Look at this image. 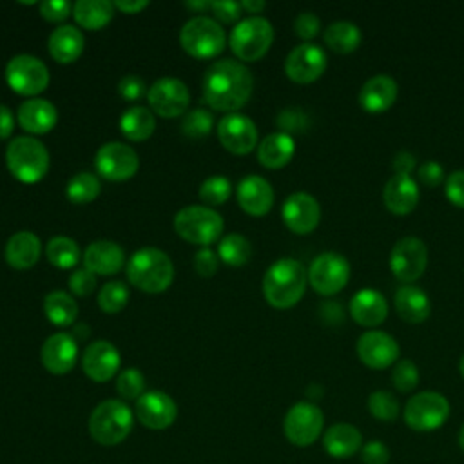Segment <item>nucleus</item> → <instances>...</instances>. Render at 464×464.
<instances>
[{"label": "nucleus", "mask_w": 464, "mask_h": 464, "mask_svg": "<svg viewBox=\"0 0 464 464\" xmlns=\"http://www.w3.org/2000/svg\"><path fill=\"white\" fill-rule=\"evenodd\" d=\"M125 272L130 285L147 294H161L174 281V265L170 257L156 246L136 250L127 261Z\"/></svg>", "instance_id": "obj_3"}, {"label": "nucleus", "mask_w": 464, "mask_h": 464, "mask_svg": "<svg viewBox=\"0 0 464 464\" xmlns=\"http://www.w3.org/2000/svg\"><path fill=\"white\" fill-rule=\"evenodd\" d=\"M239 4H241V9H245L252 16H257V13H261L266 7V4L261 2V0H243Z\"/></svg>", "instance_id": "obj_59"}, {"label": "nucleus", "mask_w": 464, "mask_h": 464, "mask_svg": "<svg viewBox=\"0 0 464 464\" xmlns=\"http://www.w3.org/2000/svg\"><path fill=\"white\" fill-rule=\"evenodd\" d=\"M218 256H219V261L230 266H243L248 263L252 256V245L243 234L232 232L219 239Z\"/></svg>", "instance_id": "obj_39"}, {"label": "nucleus", "mask_w": 464, "mask_h": 464, "mask_svg": "<svg viewBox=\"0 0 464 464\" xmlns=\"http://www.w3.org/2000/svg\"><path fill=\"white\" fill-rule=\"evenodd\" d=\"M147 102L154 114L161 118H178L187 112L190 103L188 87L172 76L156 80L147 91Z\"/></svg>", "instance_id": "obj_15"}, {"label": "nucleus", "mask_w": 464, "mask_h": 464, "mask_svg": "<svg viewBox=\"0 0 464 464\" xmlns=\"http://www.w3.org/2000/svg\"><path fill=\"white\" fill-rule=\"evenodd\" d=\"M72 13V5L67 0H45L40 4V14L47 22H63Z\"/></svg>", "instance_id": "obj_52"}, {"label": "nucleus", "mask_w": 464, "mask_h": 464, "mask_svg": "<svg viewBox=\"0 0 464 464\" xmlns=\"http://www.w3.org/2000/svg\"><path fill=\"white\" fill-rule=\"evenodd\" d=\"M324 44L337 54H348L352 51H355L361 44V29L348 22V20H339L330 24L324 29Z\"/></svg>", "instance_id": "obj_37"}, {"label": "nucleus", "mask_w": 464, "mask_h": 464, "mask_svg": "<svg viewBox=\"0 0 464 464\" xmlns=\"http://www.w3.org/2000/svg\"><path fill=\"white\" fill-rule=\"evenodd\" d=\"M44 312L54 326H69L78 317V304L65 290H53L44 299Z\"/></svg>", "instance_id": "obj_36"}, {"label": "nucleus", "mask_w": 464, "mask_h": 464, "mask_svg": "<svg viewBox=\"0 0 464 464\" xmlns=\"http://www.w3.org/2000/svg\"><path fill=\"white\" fill-rule=\"evenodd\" d=\"M47 65L33 54H16L5 65L7 85L22 96H36L49 85Z\"/></svg>", "instance_id": "obj_9"}, {"label": "nucleus", "mask_w": 464, "mask_h": 464, "mask_svg": "<svg viewBox=\"0 0 464 464\" xmlns=\"http://www.w3.org/2000/svg\"><path fill=\"white\" fill-rule=\"evenodd\" d=\"M156 129L154 112L143 105H132L120 116V130L130 141H145Z\"/></svg>", "instance_id": "obj_34"}, {"label": "nucleus", "mask_w": 464, "mask_h": 464, "mask_svg": "<svg viewBox=\"0 0 464 464\" xmlns=\"http://www.w3.org/2000/svg\"><path fill=\"white\" fill-rule=\"evenodd\" d=\"M357 355L368 368L384 370L397 361L399 344L390 334L370 330L357 339Z\"/></svg>", "instance_id": "obj_19"}, {"label": "nucleus", "mask_w": 464, "mask_h": 464, "mask_svg": "<svg viewBox=\"0 0 464 464\" xmlns=\"http://www.w3.org/2000/svg\"><path fill=\"white\" fill-rule=\"evenodd\" d=\"M214 118L207 109L187 111L181 118V132L188 138H203L212 130Z\"/></svg>", "instance_id": "obj_43"}, {"label": "nucleus", "mask_w": 464, "mask_h": 464, "mask_svg": "<svg viewBox=\"0 0 464 464\" xmlns=\"http://www.w3.org/2000/svg\"><path fill=\"white\" fill-rule=\"evenodd\" d=\"M350 315L361 326H379L388 315V301L375 288H362L350 299Z\"/></svg>", "instance_id": "obj_27"}, {"label": "nucleus", "mask_w": 464, "mask_h": 464, "mask_svg": "<svg viewBox=\"0 0 464 464\" xmlns=\"http://www.w3.org/2000/svg\"><path fill=\"white\" fill-rule=\"evenodd\" d=\"M426 265L428 248L424 241L415 236L401 237L390 252V270L404 285L417 281L424 274Z\"/></svg>", "instance_id": "obj_13"}, {"label": "nucleus", "mask_w": 464, "mask_h": 464, "mask_svg": "<svg viewBox=\"0 0 464 464\" xmlns=\"http://www.w3.org/2000/svg\"><path fill=\"white\" fill-rule=\"evenodd\" d=\"M324 417L319 406L301 401L295 402L285 415L283 430L286 439L299 448L314 444L323 431Z\"/></svg>", "instance_id": "obj_12"}, {"label": "nucleus", "mask_w": 464, "mask_h": 464, "mask_svg": "<svg viewBox=\"0 0 464 464\" xmlns=\"http://www.w3.org/2000/svg\"><path fill=\"white\" fill-rule=\"evenodd\" d=\"M100 190H102V183H100L98 176L92 174V172L74 174L67 181V187H65V194H67L69 201L76 203V205L91 203L92 199L98 198Z\"/></svg>", "instance_id": "obj_40"}, {"label": "nucleus", "mask_w": 464, "mask_h": 464, "mask_svg": "<svg viewBox=\"0 0 464 464\" xmlns=\"http://www.w3.org/2000/svg\"><path fill=\"white\" fill-rule=\"evenodd\" d=\"M370 413L384 422L395 420L399 415V401L386 390H377L368 397Z\"/></svg>", "instance_id": "obj_44"}, {"label": "nucleus", "mask_w": 464, "mask_h": 464, "mask_svg": "<svg viewBox=\"0 0 464 464\" xmlns=\"http://www.w3.org/2000/svg\"><path fill=\"white\" fill-rule=\"evenodd\" d=\"M116 390L120 397L138 401L145 393V377L136 368H125L116 379Z\"/></svg>", "instance_id": "obj_45"}, {"label": "nucleus", "mask_w": 464, "mask_h": 464, "mask_svg": "<svg viewBox=\"0 0 464 464\" xmlns=\"http://www.w3.org/2000/svg\"><path fill=\"white\" fill-rule=\"evenodd\" d=\"M361 460L364 464H388L390 450L381 440H370L361 448Z\"/></svg>", "instance_id": "obj_53"}, {"label": "nucleus", "mask_w": 464, "mask_h": 464, "mask_svg": "<svg viewBox=\"0 0 464 464\" xmlns=\"http://www.w3.org/2000/svg\"><path fill=\"white\" fill-rule=\"evenodd\" d=\"M16 120L29 134H45L54 129L58 121L56 107L45 98H29L20 103Z\"/></svg>", "instance_id": "obj_25"}, {"label": "nucleus", "mask_w": 464, "mask_h": 464, "mask_svg": "<svg viewBox=\"0 0 464 464\" xmlns=\"http://www.w3.org/2000/svg\"><path fill=\"white\" fill-rule=\"evenodd\" d=\"M94 288H96V274H92V272L87 270L85 266L74 270V272L69 276V290H71L74 295L87 297V295H91V294L94 292Z\"/></svg>", "instance_id": "obj_47"}, {"label": "nucleus", "mask_w": 464, "mask_h": 464, "mask_svg": "<svg viewBox=\"0 0 464 464\" xmlns=\"http://www.w3.org/2000/svg\"><path fill=\"white\" fill-rule=\"evenodd\" d=\"M174 230L181 239L192 245L208 246L221 237L223 218L207 205H188L176 212Z\"/></svg>", "instance_id": "obj_6"}, {"label": "nucleus", "mask_w": 464, "mask_h": 464, "mask_svg": "<svg viewBox=\"0 0 464 464\" xmlns=\"http://www.w3.org/2000/svg\"><path fill=\"white\" fill-rule=\"evenodd\" d=\"M459 446H460V450L464 451V426H462L460 431H459Z\"/></svg>", "instance_id": "obj_61"}, {"label": "nucleus", "mask_w": 464, "mask_h": 464, "mask_svg": "<svg viewBox=\"0 0 464 464\" xmlns=\"http://www.w3.org/2000/svg\"><path fill=\"white\" fill-rule=\"evenodd\" d=\"M230 194H232L230 179L225 176H219V174L208 176L199 185V199L203 203H207V207L223 205L230 198Z\"/></svg>", "instance_id": "obj_42"}, {"label": "nucleus", "mask_w": 464, "mask_h": 464, "mask_svg": "<svg viewBox=\"0 0 464 464\" xmlns=\"http://www.w3.org/2000/svg\"><path fill=\"white\" fill-rule=\"evenodd\" d=\"M210 9L214 13V16L225 24H232L237 22L241 16V4L239 2H232V0H219V2H210Z\"/></svg>", "instance_id": "obj_54"}, {"label": "nucleus", "mask_w": 464, "mask_h": 464, "mask_svg": "<svg viewBox=\"0 0 464 464\" xmlns=\"http://www.w3.org/2000/svg\"><path fill=\"white\" fill-rule=\"evenodd\" d=\"M459 370H460V375L464 377V355L460 357V362H459Z\"/></svg>", "instance_id": "obj_62"}, {"label": "nucleus", "mask_w": 464, "mask_h": 464, "mask_svg": "<svg viewBox=\"0 0 464 464\" xmlns=\"http://www.w3.org/2000/svg\"><path fill=\"white\" fill-rule=\"evenodd\" d=\"M121 355L109 341H94L82 353L83 373L94 382H107L120 370Z\"/></svg>", "instance_id": "obj_20"}, {"label": "nucleus", "mask_w": 464, "mask_h": 464, "mask_svg": "<svg viewBox=\"0 0 464 464\" xmlns=\"http://www.w3.org/2000/svg\"><path fill=\"white\" fill-rule=\"evenodd\" d=\"M419 198H420L419 185L411 176L395 174L386 181L382 190V199L386 208L397 216L410 214L417 207Z\"/></svg>", "instance_id": "obj_26"}, {"label": "nucleus", "mask_w": 464, "mask_h": 464, "mask_svg": "<svg viewBox=\"0 0 464 464\" xmlns=\"http://www.w3.org/2000/svg\"><path fill=\"white\" fill-rule=\"evenodd\" d=\"M272 42L274 27L263 16H248L239 20L228 36L230 49L241 62H256L263 58Z\"/></svg>", "instance_id": "obj_8"}, {"label": "nucleus", "mask_w": 464, "mask_h": 464, "mask_svg": "<svg viewBox=\"0 0 464 464\" xmlns=\"http://www.w3.org/2000/svg\"><path fill=\"white\" fill-rule=\"evenodd\" d=\"M219 256L210 246H201L194 254V270L201 277H212L218 272Z\"/></svg>", "instance_id": "obj_49"}, {"label": "nucleus", "mask_w": 464, "mask_h": 464, "mask_svg": "<svg viewBox=\"0 0 464 464\" xmlns=\"http://www.w3.org/2000/svg\"><path fill=\"white\" fill-rule=\"evenodd\" d=\"M147 85L145 82L136 76V74H127L118 82V92L121 98H125L127 102H136L140 100L143 94H147Z\"/></svg>", "instance_id": "obj_50"}, {"label": "nucleus", "mask_w": 464, "mask_h": 464, "mask_svg": "<svg viewBox=\"0 0 464 464\" xmlns=\"http://www.w3.org/2000/svg\"><path fill=\"white\" fill-rule=\"evenodd\" d=\"M49 150L33 136H18L5 149V165L22 183H36L49 170Z\"/></svg>", "instance_id": "obj_4"}, {"label": "nucleus", "mask_w": 464, "mask_h": 464, "mask_svg": "<svg viewBox=\"0 0 464 464\" xmlns=\"http://www.w3.org/2000/svg\"><path fill=\"white\" fill-rule=\"evenodd\" d=\"M179 44L187 54L207 60L221 54L227 44L225 29L210 16H192L179 31Z\"/></svg>", "instance_id": "obj_7"}, {"label": "nucleus", "mask_w": 464, "mask_h": 464, "mask_svg": "<svg viewBox=\"0 0 464 464\" xmlns=\"http://www.w3.org/2000/svg\"><path fill=\"white\" fill-rule=\"evenodd\" d=\"M444 194L459 208H464V170H455L446 178Z\"/></svg>", "instance_id": "obj_51"}, {"label": "nucleus", "mask_w": 464, "mask_h": 464, "mask_svg": "<svg viewBox=\"0 0 464 464\" xmlns=\"http://www.w3.org/2000/svg\"><path fill=\"white\" fill-rule=\"evenodd\" d=\"M281 216L285 225L294 234L304 236L317 228L321 221V207L312 194L294 192L285 199L281 207Z\"/></svg>", "instance_id": "obj_18"}, {"label": "nucleus", "mask_w": 464, "mask_h": 464, "mask_svg": "<svg viewBox=\"0 0 464 464\" xmlns=\"http://www.w3.org/2000/svg\"><path fill=\"white\" fill-rule=\"evenodd\" d=\"M392 382L402 393L411 392L419 384V368L415 366V362L411 359H402L395 362L392 370Z\"/></svg>", "instance_id": "obj_46"}, {"label": "nucleus", "mask_w": 464, "mask_h": 464, "mask_svg": "<svg viewBox=\"0 0 464 464\" xmlns=\"http://www.w3.org/2000/svg\"><path fill=\"white\" fill-rule=\"evenodd\" d=\"M319 29H321V20L315 13L304 11V13H299L294 20V31L304 42L315 38L319 34Z\"/></svg>", "instance_id": "obj_48"}, {"label": "nucleus", "mask_w": 464, "mask_h": 464, "mask_svg": "<svg viewBox=\"0 0 464 464\" xmlns=\"http://www.w3.org/2000/svg\"><path fill=\"white\" fill-rule=\"evenodd\" d=\"M44 368L53 375L69 373L78 361V343L71 334L58 332L49 335L40 350Z\"/></svg>", "instance_id": "obj_22"}, {"label": "nucleus", "mask_w": 464, "mask_h": 464, "mask_svg": "<svg viewBox=\"0 0 464 464\" xmlns=\"http://www.w3.org/2000/svg\"><path fill=\"white\" fill-rule=\"evenodd\" d=\"M324 69L326 53L312 42L295 45L285 60V72L295 83H312L324 72Z\"/></svg>", "instance_id": "obj_17"}, {"label": "nucleus", "mask_w": 464, "mask_h": 464, "mask_svg": "<svg viewBox=\"0 0 464 464\" xmlns=\"http://www.w3.org/2000/svg\"><path fill=\"white\" fill-rule=\"evenodd\" d=\"M254 89V78L239 60L223 58L214 62L203 76V100L214 111L236 112L241 109Z\"/></svg>", "instance_id": "obj_1"}, {"label": "nucleus", "mask_w": 464, "mask_h": 464, "mask_svg": "<svg viewBox=\"0 0 464 464\" xmlns=\"http://www.w3.org/2000/svg\"><path fill=\"white\" fill-rule=\"evenodd\" d=\"M395 310L406 323H422L431 314V303L426 292L413 285H404L395 292Z\"/></svg>", "instance_id": "obj_32"}, {"label": "nucleus", "mask_w": 464, "mask_h": 464, "mask_svg": "<svg viewBox=\"0 0 464 464\" xmlns=\"http://www.w3.org/2000/svg\"><path fill=\"white\" fill-rule=\"evenodd\" d=\"M185 5H187L188 9H194V11H207V9H210V2H201V0L185 2Z\"/></svg>", "instance_id": "obj_60"}, {"label": "nucleus", "mask_w": 464, "mask_h": 464, "mask_svg": "<svg viewBox=\"0 0 464 464\" xmlns=\"http://www.w3.org/2000/svg\"><path fill=\"white\" fill-rule=\"evenodd\" d=\"M413 169H415V158H413L411 152L401 150V152L395 154V158H393V170H395V174L410 176Z\"/></svg>", "instance_id": "obj_56"}, {"label": "nucleus", "mask_w": 464, "mask_h": 464, "mask_svg": "<svg viewBox=\"0 0 464 464\" xmlns=\"http://www.w3.org/2000/svg\"><path fill=\"white\" fill-rule=\"evenodd\" d=\"M45 256L47 261L56 268H72L80 261V246L74 239L67 236H56L51 237L45 245Z\"/></svg>", "instance_id": "obj_38"}, {"label": "nucleus", "mask_w": 464, "mask_h": 464, "mask_svg": "<svg viewBox=\"0 0 464 464\" xmlns=\"http://www.w3.org/2000/svg\"><path fill=\"white\" fill-rule=\"evenodd\" d=\"M219 143L232 154L243 156L257 147V127L241 112H228L218 121Z\"/></svg>", "instance_id": "obj_16"}, {"label": "nucleus", "mask_w": 464, "mask_h": 464, "mask_svg": "<svg viewBox=\"0 0 464 464\" xmlns=\"http://www.w3.org/2000/svg\"><path fill=\"white\" fill-rule=\"evenodd\" d=\"M114 14V5L109 0H78L72 5V16L76 24L89 31L105 27Z\"/></svg>", "instance_id": "obj_35"}, {"label": "nucleus", "mask_w": 464, "mask_h": 464, "mask_svg": "<svg viewBox=\"0 0 464 464\" xmlns=\"http://www.w3.org/2000/svg\"><path fill=\"white\" fill-rule=\"evenodd\" d=\"M83 33L74 25H58L51 34L47 42L49 54L58 63H72L76 62L83 53Z\"/></svg>", "instance_id": "obj_30"}, {"label": "nucleus", "mask_w": 464, "mask_h": 464, "mask_svg": "<svg viewBox=\"0 0 464 464\" xmlns=\"http://www.w3.org/2000/svg\"><path fill=\"white\" fill-rule=\"evenodd\" d=\"M112 5L116 9L127 13V14H134V13L143 11L149 5V2L147 0H132V2H129V0H116V2H112Z\"/></svg>", "instance_id": "obj_58"}, {"label": "nucleus", "mask_w": 464, "mask_h": 464, "mask_svg": "<svg viewBox=\"0 0 464 464\" xmlns=\"http://www.w3.org/2000/svg\"><path fill=\"white\" fill-rule=\"evenodd\" d=\"M419 179L426 185V187H437L444 181V169L439 161L435 160H430V161H424L420 167H419Z\"/></svg>", "instance_id": "obj_55"}, {"label": "nucleus", "mask_w": 464, "mask_h": 464, "mask_svg": "<svg viewBox=\"0 0 464 464\" xmlns=\"http://www.w3.org/2000/svg\"><path fill=\"white\" fill-rule=\"evenodd\" d=\"M295 152V141L288 132H272L257 145V160L266 169L285 167Z\"/></svg>", "instance_id": "obj_31"}, {"label": "nucleus", "mask_w": 464, "mask_h": 464, "mask_svg": "<svg viewBox=\"0 0 464 464\" xmlns=\"http://www.w3.org/2000/svg\"><path fill=\"white\" fill-rule=\"evenodd\" d=\"M134 424L130 408L120 399L102 401L89 417V433L102 446H116L127 439Z\"/></svg>", "instance_id": "obj_5"}, {"label": "nucleus", "mask_w": 464, "mask_h": 464, "mask_svg": "<svg viewBox=\"0 0 464 464\" xmlns=\"http://www.w3.org/2000/svg\"><path fill=\"white\" fill-rule=\"evenodd\" d=\"M13 129H14V116L9 111V107L0 103V140L9 138Z\"/></svg>", "instance_id": "obj_57"}, {"label": "nucleus", "mask_w": 464, "mask_h": 464, "mask_svg": "<svg viewBox=\"0 0 464 464\" xmlns=\"http://www.w3.org/2000/svg\"><path fill=\"white\" fill-rule=\"evenodd\" d=\"M42 254V243L31 230L14 232L4 248L5 263L16 270H27L34 266Z\"/></svg>", "instance_id": "obj_29"}, {"label": "nucleus", "mask_w": 464, "mask_h": 464, "mask_svg": "<svg viewBox=\"0 0 464 464\" xmlns=\"http://www.w3.org/2000/svg\"><path fill=\"white\" fill-rule=\"evenodd\" d=\"M82 259H83V266L92 274L112 276L121 270L125 254L118 243L109 239H98L85 246Z\"/></svg>", "instance_id": "obj_24"}, {"label": "nucleus", "mask_w": 464, "mask_h": 464, "mask_svg": "<svg viewBox=\"0 0 464 464\" xmlns=\"http://www.w3.org/2000/svg\"><path fill=\"white\" fill-rule=\"evenodd\" d=\"M178 415V406L170 395L150 390L136 401V417L149 430H167Z\"/></svg>", "instance_id": "obj_21"}, {"label": "nucleus", "mask_w": 464, "mask_h": 464, "mask_svg": "<svg viewBox=\"0 0 464 464\" xmlns=\"http://www.w3.org/2000/svg\"><path fill=\"white\" fill-rule=\"evenodd\" d=\"M450 417V402L439 392H420L404 408V422L415 431H433Z\"/></svg>", "instance_id": "obj_10"}, {"label": "nucleus", "mask_w": 464, "mask_h": 464, "mask_svg": "<svg viewBox=\"0 0 464 464\" xmlns=\"http://www.w3.org/2000/svg\"><path fill=\"white\" fill-rule=\"evenodd\" d=\"M236 196H237L239 207L246 214L256 216V218H261V216L268 214V210L274 205V188H272V185L257 174L245 176L237 183Z\"/></svg>", "instance_id": "obj_23"}, {"label": "nucleus", "mask_w": 464, "mask_h": 464, "mask_svg": "<svg viewBox=\"0 0 464 464\" xmlns=\"http://www.w3.org/2000/svg\"><path fill=\"white\" fill-rule=\"evenodd\" d=\"M323 446L330 457L346 459L362 448V437L353 424L339 422L326 430L323 437Z\"/></svg>", "instance_id": "obj_33"}, {"label": "nucleus", "mask_w": 464, "mask_h": 464, "mask_svg": "<svg viewBox=\"0 0 464 464\" xmlns=\"http://www.w3.org/2000/svg\"><path fill=\"white\" fill-rule=\"evenodd\" d=\"M94 167L109 181H125L138 172L140 158L132 147L121 141H109L96 150Z\"/></svg>", "instance_id": "obj_14"}, {"label": "nucleus", "mask_w": 464, "mask_h": 464, "mask_svg": "<svg viewBox=\"0 0 464 464\" xmlns=\"http://www.w3.org/2000/svg\"><path fill=\"white\" fill-rule=\"evenodd\" d=\"M129 303V288L121 281H109L98 292V306L105 314H118Z\"/></svg>", "instance_id": "obj_41"}, {"label": "nucleus", "mask_w": 464, "mask_h": 464, "mask_svg": "<svg viewBox=\"0 0 464 464\" xmlns=\"http://www.w3.org/2000/svg\"><path fill=\"white\" fill-rule=\"evenodd\" d=\"M350 279V263L337 252L319 254L308 268V283L321 295L341 292Z\"/></svg>", "instance_id": "obj_11"}, {"label": "nucleus", "mask_w": 464, "mask_h": 464, "mask_svg": "<svg viewBox=\"0 0 464 464\" xmlns=\"http://www.w3.org/2000/svg\"><path fill=\"white\" fill-rule=\"evenodd\" d=\"M397 100V82L388 74H375L359 91V103L366 112H384Z\"/></svg>", "instance_id": "obj_28"}, {"label": "nucleus", "mask_w": 464, "mask_h": 464, "mask_svg": "<svg viewBox=\"0 0 464 464\" xmlns=\"http://www.w3.org/2000/svg\"><path fill=\"white\" fill-rule=\"evenodd\" d=\"M308 272L294 257L274 261L263 277V295L266 303L277 310L295 306L304 295Z\"/></svg>", "instance_id": "obj_2"}]
</instances>
